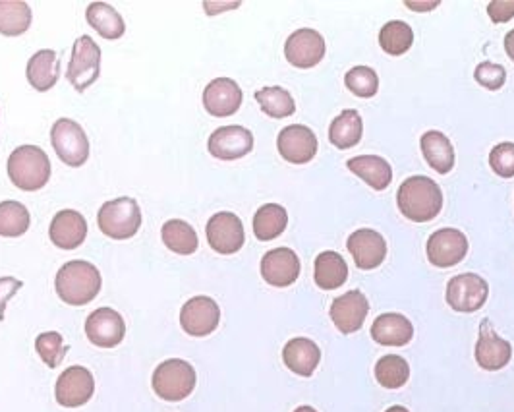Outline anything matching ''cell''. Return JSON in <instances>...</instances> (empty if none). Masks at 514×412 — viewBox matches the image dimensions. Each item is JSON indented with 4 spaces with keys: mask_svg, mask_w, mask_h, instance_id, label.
Here are the masks:
<instances>
[{
    "mask_svg": "<svg viewBox=\"0 0 514 412\" xmlns=\"http://www.w3.org/2000/svg\"><path fill=\"white\" fill-rule=\"evenodd\" d=\"M400 213L414 223H428L443 207V192L429 177L406 178L397 194Z\"/></svg>",
    "mask_w": 514,
    "mask_h": 412,
    "instance_id": "1",
    "label": "cell"
},
{
    "mask_svg": "<svg viewBox=\"0 0 514 412\" xmlns=\"http://www.w3.org/2000/svg\"><path fill=\"white\" fill-rule=\"evenodd\" d=\"M103 285L99 269L84 260H72L58 269L57 295L70 306H86L99 295Z\"/></svg>",
    "mask_w": 514,
    "mask_h": 412,
    "instance_id": "2",
    "label": "cell"
},
{
    "mask_svg": "<svg viewBox=\"0 0 514 412\" xmlns=\"http://www.w3.org/2000/svg\"><path fill=\"white\" fill-rule=\"evenodd\" d=\"M8 177L20 190H41L51 178V161L39 146H20L8 157Z\"/></svg>",
    "mask_w": 514,
    "mask_h": 412,
    "instance_id": "3",
    "label": "cell"
},
{
    "mask_svg": "<svg viewBox=\"0 0 514 412\" xmlns=\"http://www.w3.org/2000/svg\"><path fill=\"white\" fill-rule=\"evenodd\" d=\"M196 382H198V376L190 362L171 358L161 362L155 368L151 385L157 397L169 403H178L192 395V391L196 389Z\"/></svg>",
    "mask_w": 514,
    "mask_h": 412,
    "instance_id": "4",
    "label": "cell"
},
{
    "mask_svg": "<svg viewBox=\"0 0 514 412\" xmlns=\"http://www.w3.org/2000/svg\"><path fill=\"white\" fill-rule=\"evenodd\" d=\"M97 223L101 233L109 238L128 240L142 227V209L132 198H116L101 206Z\"/></svg>",
    "mask_w": 514,
    "mask_h": 412,
    "instance_id": "5",
    "label": "cell"
},
{
    "mask_svg": "<svg viewBox=\"0 0 514 412\" xmlns=\"http://www.w3.org/2000/svg\"><path fill=\"white\" fill-rule=\"evenodd\" d=\"M51 142L58 159L68 167H82L89 157L86 130L72 118H58L51 128Z\"/></svg>",
    "mask_w": 514,
    "mask_h": 412,
    "instance_id": "6",
    "label": "cell"
},
{
    "mask_svg": "<svg viewBox=\"0 0 514 412\" xmlns=\"http://www.w3.org/2000/svg\"><path fill=\"white\" fill-rule=\"evenodd\" d=\"M99 72H101V49L89 35H82L80 39H76L72 47V59L68 64L66 78L76 91L82 93L99 78Z\"/></svg>",
    "mask_w": 514,
    "mask_h": 412,
    "instance_id": "7",
    "label": "cell"
},
{
    "mask_svg": "<svg viewBox=\"0 0 514 412\" xmlns=\"http://www.w3.org/2000/svg\"><path fill=\"white\" fill-rule=\"evenodd\" d=\"M489 287L486 279L476 273H462L447 285V304L462 314L478 312L486 304Z\"/></svg>",
    "mask_w": 514,
    "mask_h": 412,
    "instance_id": "8",
    "label": "cell"
},
{
    "mask_svg": "<svg viewBox=\"0 0 514 412\" xmlns=\"http://www.w3.org/2000/svg\"><path fill=\"white\" fill-rule=\"evenodd\" d=\"M221 322V308L209 296H194L180 310V325L192 337L211 335Z\"/></svg>",
    "mask_w": 514,
    "mask_h": 412,
    "instance_id": "9",
    "label": "cell"
},
{
    "mask_svg": "<svg viewBox=\"0 0 514 412\" xmlns=\"http://www.w3.org/2000/svg\"><path fill=\"white\" fill-rule=\"evenodd\" d=\"M95 393V380L93 374L84 366H70L66 368L55 387V397L60 407L76 409L84 407Z\"/></svg>",
    "mask_w": 514,
    "mask_h": 412,
    "instance_id": "10",
    "label": "cell"
},
{
    "mask_svg": "<svg viewBox=\"0 0 514 412\" xmlns=\"http://www.w3.org/2000/svg\"><path fill=\"white\" fill-rule=\"evenodd\" d=\"M207 240L209 246L219 252V254H236L246 240V233H244V225L240 221V217H236L230 211H221L215 213L209 221H207Z\"/></svg>",
    "mask_w": 514,
    "mask_h": 412,
    "instance_id": "11",
    "label": "cell"
},
{
    "mask_svg": "<svg viewBox=\"0 0 514 412\" xmlns=\"http://www.w3.org/2000/svg\"><path fill=\"white\" fill-rule=\"evenodd\" d=\"M86 335L99 349H115L126 335V324L113 308H97L86 320Z\"/></svg>",
    "mask_w": 514,
    "mask_h": 412,
    "instance_id": "12",
    "label": "cell"
},
{
    "mask_svg": "<svg viewBox=\"0 0 514 412\" xmlns=\"http://www.w3.org/2000/svg\"><path fill=\"white\" fill-rule=\"evenodd\" d=\"M329 314L335 327L344 335H350L362 329L370 314V302L362 291H348L333 300Z\"/></svg>",
    "mask_w": 514,
    "mask_h": 412,
    "instance_id": "13",
    "label": "cell"
},
{
    "mask_svg": "<svg viewBox=\"0 0 514 412\" xmlns=\"http://www.w3.org/2000/svg\"><path fill=\"white\" fill-rule=\"evenodd\" d=\"M285 57L296 68H314L325 57V39L319 31L302 28L285 43Z\"/></svg>",
    "mask_w": 514,
    "mask_h": 412,
    "instance_id": "14",
    "label": "cell"
},
{
    "mask_svg": "<svg viewBox=\"0 0 514 412\" xmlns=\"http://www.w3.org/2000/svg\"><path fill=\"white\" fill-rule=\"evenodd\" d=\"M428 260L435 267H453L458 265L468 254V238L458 229H439L429 236Z\"/></svg>",
    "mask_w": 514,
    "mask_h": 412,
    "instance_id": "15",
    "label": "cell"
},
{
    "mask_svg": "<svg viewBox=\"0 0 514 412\" xmlns=\"http://www.w3.org/2000/svg\"><path fill=\"white\" fill-rule=\"evenodd\" d=\"M207 148L221 161L242 159L254 149V134L244 126H221L209 136Z\"/></svg>",
    "mask_w": 514,
    "mask_h": 412,
    "instance_id": "16",
    "label": "cell"
},
{
    "mask_svg": "<svg viewBox=\"0 0 514 412\" xmlns=\"http://www.w3.org/2000/svg\"><path fill=\"white\" fill-rule=\"evenodd\" d=\"M261 277L277 289L290 287L300 277V260L290 248H273L261 258Z\"/></svg>",
    "mask_w": 514,
    "mask_h": 412,
    "instance_id": "17",
    "label": "cell"
},
{
    "mask_svg": "<svg viewBox=\"0 0 514 412\" xmlns=\"http://www.w3.org/2000/svg\"><path fill=\"white\" fill-rule=\"evenodd\" d=\"M277 148L283 159L294 165L310 163L317 153V138L314 130L302 124H290L281 130L277 138Z\"/></svg>",
    "mask_w": 514,
    "mask_h": 412,
    "instance_id": "18",
    "label": "cell"
},
{
    "mask_svg": "<svg viewBox=\"0 0 514 412\" xmlns=\"http://www.w3.org/2000/svg\"><path fill=\"white\" fill-rule=\"evenodd\" d=\"M513 358V347L509 341L499 337L489 320L480 325V337L476 343V362L487 372L505 368Z\"/></svg>",
    "mask_w": 514,
    "mask_h": 412,
    "instance_id": "19",
    "label": "cell"
},
{
    "mask_svg": "<svg viewBox=\"0 0 514 412\" xmlns=\"http://www.w3.org/2000/svg\"><path fill=\"white\" fill-rule=\"evenodd\" d=\"M346 248L360 269H375L387 258V242L373 229H358L346 240Z\"/></svg>",
    "mask_w": 514,
    "mask_h": 412,
    "instance_id": "20",
    "label": "cell"
},
{
    "mask_svg": "<svg viewBox=\"0 0 514 412\" xmlns=\"http://www.w3.org/2000/svg\"><path fill=\"white\" fill-rule=\"evenodd\" d=\"M242 89L230 78H215L203 89V107L213 117L234 115L242 105Z\"/></svg>",
    "mask_w": 514,
    "mask_h": 412,
    "instance_id": "21",
    "label": "cell"
},
{
    "mask_svg": "<svg viewBox=\"0 0 514 412\" xmlns=\"http://www.w3.org/2000/svg\"><path fill=\"white\" fill-rule=\"evenodd\" d=\"M49 236L58 248L76 250L86 240L87 221L82 213L74 209H62L51 221Z\"/></svg>",
    "mask_w": 514,
    "mask_h": 412,
    "instance_id": "22",
    "label": "cell"
},
{
    "mask_svg": "<svg viewBox=\"0 0 514 412\" xmlns=\"http://www.w3.org/2000/svg\"><path fill=\"white\" fill-rule=\"evenodd\" d=\"M372 337L383 347H404L414 337V325L402 314H381L373 322Z\"/></svg>",
    "mask_w": 514,
    "mask_h": 412,
    "instance_id": "23",
    "label": "cell"
},
{
    "mask_svg": "<svg viewBox=\"0 0 514 412\" xmlns=\"http://www.w3.org/2000/svg\"><path fill=\"white\" fill-rule=\"evenodd\" d=\"M283 360L286 368L302 378L314 376L319 362H321V351L312 339L308 337H294L290 339L283 349Z\"/></svg>",
    "mask_w": 514,
    "mask_h": 412,
    "instance_id": "24",
    "label": "cell"
},
{
    "mask_svg": "<svg viewBox=\"0 0 514 412\" xmlns=\"http://www.w3.org/2000/svg\"><path fill=\"white\" fill-rule=\"evenodd\" d=\"M420 148L428 161L429 167L435 169L439 175H447L453 171L455 167V148L451 144V140L437 130H429L422 140H420Z\"/></svg>",
    "mask_w": 514,
    "mask_h": 412,
    "instance_id": "25",
    "label": "cell"
},
{
    "mask_svg": "<svg viewBox=\"0 0 514 412\" xmlns=\"http://www.w3.org/2000/svg\"><path fill=\"white\" fill-rule=\"evenodd\" d=\"M348 171H352L356 177L366 180L373 190L381 192L385 190L393 180V169L391 165L379 157V155H358L348 159L346 163Z\"/></svg>",
    "mask_w": 514,
    "mask_h": 412,
    "instance_id": "26",
    "label": "cell"
},
{
    "mask_svg": "<svg viewBox=\"0 0 514 412\" xmlns=\"http://www.w3.org/2000/svg\"><path fill=\"white\" fill-rule=\"evenodd\" d=\"M315 285L323 291L341 289L348 279V265L339 252L327 250L315 258Z\"/></svg>",
    "mask_w": 514,
    "mask_h": 412,
    "instance_id": "27",
    "label": "cell"
},
{
    "mask_svg": "<svg viewBox=\"0 0 514 412\" xmlns=\"http://www.w3.org/2000/svg\"><path fill=\"white\" fill-rule=\"evenodd\" d=\"M60 76V62L57 53L51 49L37 51L28 62V82L37 91L55 88Z\"/></svg>",
    "mask_w": 514,
    "mask_h": 412,
    "instance_id": "28",
    "label": "cell"
},
{
    "mask_svg": "<svg viewBox=\"0 0 514 412\" xmlns=\"http://www.w3.org/2000/svg\"><path fill=\"white\" fill-rule=\"evenodd\" d=\"M87 22L103 39H120L126 31L122 16L107 2H93L87 6Z\"/></svg>",
    "mask_w": 514,
    "mask_h": 412,
    "instance_id": "29",
    "label": "cell"
},
{
    "mask_svg": "<svg viewBox=\"0 0 514 412\" xmlns=\"http://www.w3.org/2000/svg\"><path fill=\"white\" fill-rule=\"evenodd\" d=\"M364 134V124L358 111H343L329 126V142L339 149L354 148Z\"/></svg>",
    "mask_w": 514,
    "mask_h": 412,
    "instance_id": "30",
    "label": "cell"
},
{
    "mask_svg": "<svg viewBox=\"0 0 514 412\" xmlns=\"http://www.w3.org/2000/svg\"><path fill=\"white\" fill-rule=\"evenodd\" d=\"M161 236L165 246L180 256H190L200 248V240L198 233L194 231V227L182 219H171L163 225Z\"/></svg>",
    "mask_w": 514,
    "mask_h": 412,
    "instance_id": "31",
    "label": "cell"
},
{
    "mask_svg": "<svg viewBox=\"0 0 514 412\" xmlns=\"http://www.w3.org/2000/svg\"><path fill=\"white\" fill-rule=\"evenodd\" d=\"M31 26V8L24 0H0V33L18 37Z\"/></svg>",
    "mask_w": 514,
    "mask_h": 412,
    "instance_id": "32",
    "label": "cell"
},
{
    "mask_svg": "<svg viewBox=\"0 0 514 412\" xmlns=\"http://www.w3.org/2000/svg\"><path fill=\"white\" fill-rule=\"evenodd\" d=\"M288 225V213L279 204H265L259 207L254 215V233L259 240L267 242L285 233Z\"/></svg>",
    "mask_w": 514,
    "mask_h": 412,
    "instance_id": "33",
    "label": "cell"
},
{
    "mask_svg": "<svg viewBox=\"0 0 514 412\" xmlns=\"http://www.w3.org/2000/svg\"><path fill=\"white\" fill-rule=\"evenodd\" d=\"M410 378V366L399 354L381 356L375 364V380L385 389H400Z\"/></svg>",
    "mask_w": 514,
    "mask_h": 412,
    "instance_id": "34",
    "label": "cell"
},
{
    "mask_svg": "<svg viewBox=\"0 0 514 412\" xmlns=\"http://www.w3.org/2000/svg\"><path fill=\"white\" fill-rule=\"evenodd\" d=\"M412 43H414V31L402 20L387 22L379 31V45L391 57L404 55L406 51H410Z\"/></svg>",
    "mask_w": 514,
    "mask_h": 412,
    "instance_id": "35",
    "label": "cell"
},
{
    "mask_svg": "<svg viewBox=\"0 0 514 412\" xmlns=\"http://www.w3.org/2000/svg\"><path fill=\"white\" fill-rule=\"evenodd\" d=\"M256 101L261 107V111L271 118H286L294 115L296 103L292 95L285 88L271 86L256 91Z\"/></svg>",
    "mask_w": 514,
    "mask_h": 412,
    "instance_id": "36",
    "label": "cell"
},
{
    "mask_svg": "<svg viewBox=\"0 0 514 412\" xmlns=\"http://www.w3.org/2000/svg\"><path fill=\"white\" fill-rule=\"evenodd\" d=\"M31 223L28 207L20 202H0V236L16 238L26 235Z\"/></svg>",
    "mask_w": 514,
    "mask_h": 412,
    "instance_id": "37",
    "label": "cell"
},
{
    "mask_svg": "<svg viewBox=\"0 0 514 412\" xmlns=\"http://www.w3.org/2000/svg\"><path fill=\"white\" fill-rule=\"evenodd\" d=\"M344 84L358 97H373L379 89V76L370 66H354L346 72Z\"/></svg>",
    "mask_w": 514,
    "mask_h": 412,
    "instance_id": "38",
    "label": "cell"
},
{
    "mask_svg": "<svg viewBox=\"0 0 514 412\" xmlns=\"http://www.w3.org/2000/svg\"><path fill=\"white\" fill-rule=\"evenodd\" d=\"M35 351L41 356V360L49 366V368H58L60 362L64 360L68 347L64 345V339L62 335L57 331H47V333H41L37 339H35Z\"/></svg>",
    "mask_w": 514,
    "mask_h": 412,
    "instance_id": "39",
    "label": "cell"
},
{
    "mask_svg": "<svg viewBox=\"0 0 514 412\" xmlns=\"http://www.w3.org/2000/svg\"><path fill=\"white\" fill-rule=\"evenodd\" d=\"M489 165L491 169L503 178L514 177V144L503 142L491 149L489 153Z\"/></svg>",
    "mask_w": 514,
    "mask_h": 412,
    "instance_id": "40",
    "label": "cell"
},
{
    "mask_svg": "<svg viewBox=\"0 0 514 412\" xmlns=\"http://www.w3.org/2000/svg\"><path fill=\"white\" fill-rule=\"evenodd\" d=\"M474 78L480 86L495 91V89L503 88V84L507 80V70L495 62H482V64H478Z\"/></svg>",
    "mask_w": 514,
    "mask_h": 412,
    "instance_id": "41",
    "label": "cell"
},
{
    "mask_svg": "<svg viewBox=\"0 0 514 412\" xmlns=\"http://www.w3.org/2000/svg\"><path fill=\"white\" fill-rule=\"evenodd\" d=\"M487 14L491 22L505 24L514 18V0H491L487 4Z\"/></svg>",
    "mask_w": 514,
    "mask_h": 412,
    "instance_id": "42",
    "label": "cell"
},
{
    "mask_svg": "<svg viewBox=\"0 0 514 412\" xmlns=\"http://www.w3.org/2000/svg\"><path fill=\"white\" fill-rule=\"evenodd\" d=\"M22 285L24 283L20 279H14V277H2L0 279V322L4 320V310H6L8 300L22 289Z\"/></svg>",
    "mask_w": 514,
    "mask_h": 412,
    "instance_id": "43",
    "label": "cell"
},
{
    "mask_svg": "<svg viewBox=\"0 0 514 412\" xmlns=\"http://www.w3.org/2000/svg\"><path fill=\"white\" fill-rule=\"evenodd\" d=\"M441 4V0H429V2H414V0H404V6L416 12H429L433 8H437Z\"/></svg>",
    "mask_w": 514,
    "mask_h": 412,
    "instance_id": "44",
    "label": "cell"
},
{
    "mask_svg": "<svg viewBox=\"0 0 514 412\" xmlns=\"http://www.w3.org/2000/svg\"><path fill=\"white\" fill-rule=\"evenodd\" d=\"M240 6V2H234V4H215V6H211L209 2L205 4V8L211 12V14H217L219 10H230V8H238Z\"/></svg>",
    "mask_w": 514,
    "mask_h": 412,
    "instance_id": "45",
    "label": "cell"
},
{
    "mask_svg": "<svg viewBox=\"0 0 514 412\" xmlns=\"http://www.w3.org/2000/svg\"><path fill=\"white\" fill-rule=\"evenodd\" d=\"M505 51H507L509 59L514 60V30L509 31L505 37Z\"/></svg>",
    "mask_w": 514,
    "mask_h": 412,
    "instance_id": "46",
    "label": "cell"
},
{
    "mask_svg": "<svg viewBox=\"0 0 514 412\" xmlns=\"http://www.w3.org/2000/svg\"><path fill=\"white\" fill-rule=\"evenodd\" d=\"M385 412H410L406 407H400V405H395V407H391V409H387Z\"/></svg>",
    "mask_w": 514,
    "mask_h": 412,
    "instance_id": "47",
    "label": "cell"
},
{
    "mask_svg": "<svg viewBox=\"0 0 514 412\" xmlns=\"http://www.w3.org/2000/svg\"><path fill=\"white\" fill-rule=\"evenodd\" d=\"M294 412H317L314 407H308V405H304V407H298Z\"/></svg>",
    "mask_w": 514,
    "mask_h": 412,
    "instance_id": "48",
    "label": "cell"
}]
</instances>
